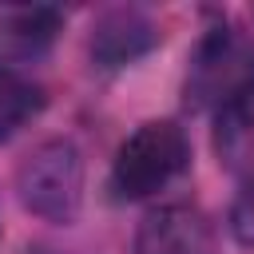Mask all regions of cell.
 I'll return each mask as SVG.
<instances>
[{"label": "cell", "instance_id": "obj_3", "mask_svg": "<svg viewBox=\"0 0 254 254\" xmlns=\"http://www.w3.org/2000/svg\"><path fill=\"white\" fill-rule=\"evenodd\" d=\"M16 190L32 214L48 222H71L83 202V159L75 143L48 139L32 147V155L16 171Z\"/></svg>", "mask_w": 254, "mask_h": 254}, {"label": "cell", "instance_id": "obj_5", "mask_svg": "<svg viewBox=\"0 0 254 254\" xmlns=\"http://www.w3.org/2000/svg\"><path fill=\"white\" fill-rule=\"evenodd\" d=\"M159 40L155 24L139 12H107L95 28H91V60L99 67H123L135 56H143L151 44Z\"/></svg>", "mask_w": 254, "mask_h": 254}, {"label": "cell", "instance_id": "obj_8", "mask_svg": "<svg viewBox=\"0 0 254 254\" xmlns=\"http://www.w3.org/2000/svg\"><path fill=\"white\" fill-rule=\"evenodd\" d=\"M230 230H234V238L242 246H254V183L234 198V206H230Z\"/></svg>", "mask_w": 254, "mask_h": 254}, {"label": "cell", "instance_id": "obj_7", "mask_svg": "<svg viewBox=\"0 0 254 254\" xmlns=\"http://www.w3.org/2000/svg\"><path fill=\"white\" fill-rule=\"evenodd\" d=\"M44 107V91L20 75H0V143L12 139L28 119H36Z\"/></svg>", "mask_w": 254, "mask_h": 254}, {"label": "cell", "instance_id": "obj_2", "mask_svg": "<svg viewBox=\"0 0 254 254\" xmlns=\"http://www.w3.org/2000/svg\"><path fill=\"white\" fill-rule=\"evenodd\" d=\"M187 159H190V143L179 123H171V119L143 123L119 147V155L111 163V194L115 198H147V194L163 190L175 175H183Z\"/></svg>", "mask_w": 254, "mask_h": 254}, {"label": "cell", "instance_id": "obj_4", "mask_svg": "<svg viewBox=\"0 0 254 254\" xmlns=\"http://www.w3.org/2000/svg\"><path fill=\"white\" fill-rule=\"evenodd\" d=\"M135 254H214V230L202 210L171 202L139 222Z\"/></svg>", "mask_w": 254, "mask_h": 254}, {"label": "cell", "instance_id": "obj_1", "mask_svg": "<svg viewBox=\"0 0 254 254\" xmlns=\"http://www.w3.org/2000/svg\"><path fill=\"white\" fill-rule=\"evenodd\" d=\"M187 103L214 115L254 103V40L234 28H214L190 56Z\"/></svg>", "mask_w": 254, "mask_h": 254}, {"label": "cell", "instance_id": "obj_6", "mask_svg": "<svg viewBox=\"0 0 254 254\" xmlns=\"http://www.w3.org/2000/svg\"><path fill=\"white\" fill-rule=\"evenodd\" d=\"M56 36V12L52 8H16L0 16V52L8 56H36Z\"/></svg>", "mask_w": 254, "mask_h": 254}]
</instances>
